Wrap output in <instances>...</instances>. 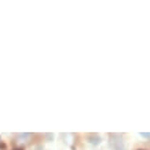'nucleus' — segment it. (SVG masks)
<instances>
[{
  "instance_id": "obj_1",
  "label": "nucleus",
  "mask_w": 150,
  "mask_h": 150,
  "mask_svg": "<svg viewBox=\"0 0 150 150\" xmlns=\"http://www.w3.org/2000/svg\"><path fill=\"white\" fill-rule=\"evenodd\" d=\"M109 145L113 150H124V142H123V138L117 135V134H110L109 136Z\"/></svg>"
},
{
  "instance_id": "obj_2",
  "label": "nucleus",
  "mask_w": 150,
  "mask_h": 150,
  "mask_svg": "<svg viewBox=\"0 0 150 150\" xmlns=\"http://www.w3.org/2000/svg\"><path fill=\"white\" fill-rule=\"evenodd\" d=\"M88 142L92 145H98L100 142V138L99 135H95V134H91V135H88Z\"/></svg>"
},
{
  "instance_id": "obj_4",
  "label": "nucleus",
  "mask_w": 150,
  "mask_h": 150,
  "mask_svg": "<svg viewBox=\"0 0 150 150\" xmlns=\"http://www.w3.org/2000/svg\"><path fill=\"white\" fill-rule=\"evenodd\" d=\"M17 150H22V149H17Z\"/></svg>"
},
{
  "instance_id": "obj_3",
  "label": "nucleus",
  "mask_w": 150,
  "mask_h": 150,
  "mask_svg": "<svg viewBox=\"0 0 150 150\" xmlns=\"http://www.w3.org/2000/svg\"><path fill=\"white\" fill-rule=\"evenodd\" d=\"M140 136L146 138V139H149V132H140Z\"/></svg>"
}]
</instances>
